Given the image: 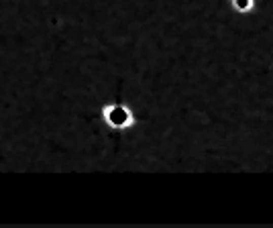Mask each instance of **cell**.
<instances>
[{
  "instance_id": "cell-1",
  "label": "cell",
  "mask_w": 273,
  "mask_h": 228,
  "mask_svg": "<svg viewBox=\"0 0 273 228\" xmlns=\"http://www.w3.org/2000/svg\"><path fill=\"white\" fill-rule=\"evenodd\" d=\"M102 119L104 123L114 129V131H126L128 127H132L136 123V117L134 112L126 106V104H120V102H110L102 108Z\"/></svg>"
},
{
  "instance_id": "cell-2",
  "label": "cell",
  "mask_w": 273,
  "mask_h": 228,
  "mask_svg": "<svg viewBox=\"0 0 273 228\" xmlns=\"http://www.w3.org/2000/svg\"><path fill=\"white\" fill-rule=\"evenodd\" d=\"M232 7H234V11H236V13L247 15V13H251V11H253L255 0H232Z\"/></svg>"
}]
</instances>
